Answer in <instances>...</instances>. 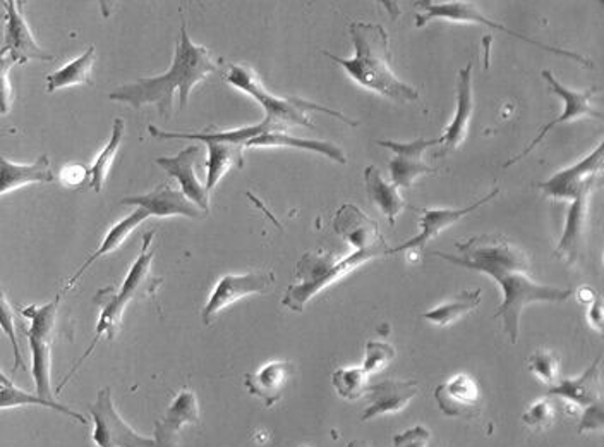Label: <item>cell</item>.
<instances>
[{
  "label": "cell",
  "mask_w": 604,
  "mask_h": 447,
  "mask_svg": "<svg viewBox=\"0 0 604 447\" xmlns=\"http://www.w3.org/2000/svg\"><path fill=\"white\" fill-rule=\"evenodd\" d=\"M461 254L437 251V257L490 275L500 284L503 301L494 313V321L502 319L505 334L512 345H517L520 333V315L532 303H562L571 296V289L543 286L529 275L531 263L526 251L502 234H482L455 245Z\"/></svg>",
  "instance_id": "6da1fadb"
},
{
  "label": "cell",
  "mask_w": 604,
  "mask_h": 447,
  "mask_svg": "<svg viewBox=\"0 0 604 447\" xmlns=\"http://www.w3.org/2000/svg\"><path fill=\"white\" fill-rule=\"evenodd\" d=\"M217 70V64L210 58L209 49L194 46L189 38L188 26L183 23L171 70L162 76L139 78L115 88L111 100L129 103L133 109L156 105L159 114L168 120L174 114V94H179V108L183 111L188 105L192 88Z\"/></svg>",
  "instance_id": "7a4b0ae2"
},
{
  "label": "cell",
  "mask_w": 604,
  "mask_h": 447,
  "mask_svg": "<svg viewBox=\"0 0 604 447\" xmlns=\"http://www.w3.org/2000/svg\"><path fill=\"white\" fill-rule=\"evenodd\" d=\"M355 54L351 59L328 54L348 71L349 76L361 87L368 88L395 103H411L419 100V91L402 82L392 67L390 38L383 26L375 23H351L349 26Z\"/></svg>",
  "instance_id": "3957f363"
},
{
  "label": "cell",
  "mask_w": 604,
  "mask_h": 447,
  "mask_svg": "<svg viewBox=\"0 0 604 447\" xmlns=\"http://www.w3.org/2000/svg\"><path fill=\"white\" fill-rule=\"evenodd\" d=\"M153 238H155V231L144 234L143 247L139 251L138 259L133 263V268L127 272L126 280H124L121 289H117L115 286L105 287V289H102V291L97 293V296H95L93 303L100 310L97 333H95L93 340H91V345L88 346L83 357L74 363L70 374L59 384L58 394L61 393L62 387L66 386L67 381L76 374V370L90 358V355L99 346L102 337L106 336L109 340L115 339L121 322H123L124 310L139 296H155L162 280L151 274V262H153V257H155V251L151 250Z\"/></svg>",
  "instance_id": "277c9868"
},
{
  "label": "cell",
  "mask_w": 604,
  "mask_h": 447,
  "mask_svg": "<svg viewBox=\"0 0 604 447\" xmlns=\"http://www.w3.org/2000/svg\"><path fill=\"white\" fill-rule=\"evenodd\" d=\"M225 82L253 97L265 109V121L260 123L265 129V135L266 133H286L290 126L315 127V124L311 123L307 117V112L313 111L334 115L337 120L348 123L349 126H357V121L349 120L348 115H343L342 112L331 111V109L323 108L310 100L298 99V97H287V99L275 97L265 90L257 74L250 66L230 64L229 71L225 74Z\"/></svg>",
  "instance_id": "5b68a950"
},
{
  "label": "cell",
  "mask_w": 604,
  "mask_h": 447,
  "mask_svg": "<svg viewBox=\"0 0 604 447\" xmlns=\"http://www.w3.org/2000/svg\"><path fill=\"white\" fill-rule=\"evenodd\" d=\"M378 257L383 254L378 251H354L348 259H337L331 251H307L298 262L295 268L298 283L287 289L282 300L284 307L292 312H302L323 289H327L331 284Z\"/></svg>",
  "instance_id": "8992f818"
},
{
  "label": "cell",
  "mask_w": 604,
  "mask_h": 447,
  "mask_svg": "<svg viewBox=\"0 0 604 447\" xmlns=\"http://www.w3.org/2000/svg\"><path fill=\"white\" fill-rule=\"evenodd\" d=\"M59 305L61 296H55V300L50 303L32 305L23 308V315L32 321L26 336L32 348V374H34L37 396L47 401H55L52 394V345L58 337Z\"/></svg>",
  "instance_id": "52a82bcc"
},
{
  "label": "cell",
  "mask_w": 604,
  "mask_h": 447,
  "mask_svg": "<svg viewBox=\"0 0 604 447\" xmlns=\"http://www.w3.org/2000/svg\"><path fill=\"white\" fill-rule=\"evenodd\" d=\"M416 8H419V13L416 14L417 28H423V26L428 25L431 20L476 23V25H485L488 26V28L500 29L503 34L511 35V37L517 38V40L527 41V44H531V46L538 47V49L546 50V52H552V54L559 55V58H568L571 59V61H577L584 67H592V62L589 61V59L582 58V55L576 54V52L546 46V44L532 40V38L526 37V35L519 34V32H515V29L508 28V26H503L500 25V23L488 20V17L482 14L481 9L476 8L473 2H462V0H453V2L423 0V2H416Z\"/></svg>",
  "instance_id": "ba28073f"
},
{
  "label": "cell",
  "mask_w": 604,
  "mask_h": 447,
  "mask_svg": "<svg viewBox=\"0 0 604 447\" xmlns=\"http://www.w3.org/2000/svg\"><path fill=\"white\" fill-rule=\"evenodd\" d=\"M90 413L95 423L91 439L97 447H156L155 439L141 437L118 417L111 387L100 389L93 405H90Z\"/></svg>",
  "instance_id": "9c48e42d"
},
{
  "label": "cell",
  "mask_w": 604,
  "mask_h": 447,
  "mask_svg": "<svg viewBox=\"0 0 604 447\" xmlns=\"http://www.w3.org/2000/svg\"><path fill=\"white\" fill-rule=\"evenodd\" d=\"M543 78L546 79L548 87L552 94L558 95L559 99L564 100V114L558 115L555 121L548 123L543 126V129L539 132L534 140L524 148L519 156H515L511 161L505 162L503 167H511V165L517 164V162L526 159L529 153L538 147L541 141L546 138L548 133L552 132L553 127L558 126V124L568 123V121L580 120V117H594V120H603V114L596 111L594 108V97L597 95L596 88H591V90L576 91L570 90V88L564 87L558 79L555 78V74L552 71H543Z\"/></svg>",
  "instance_id": "30bf717a"
},
{
  "label": "cell",
  "mask_w": 604,
  "mask_h": 447,
  "mask_svg": "<svg viewBox=\"0 0 604 447\" xmlns=\"http://www.w3.org/2000/svg\"><path fill=\"white\" fill-rule=\"evenodd\" d=\"M274 284L275 274L272 271L224 275L213 289L209 303L204 305L203 312H201L203 324L212 325L225 308H229L230 305L242 300L246 296L265 295V293L272 291Z\"/></svg>",
  "instance_id": "8fae6325"
},
{
  "label": "cell",
  "mask_w": 604,
  "mask_h": 447,
  "mask_svg": "<svg viewBox=\"0 0 604 447\" xmlns=\"http://www.w3.org/2000/svg\"><path fill=\"white\" fill-rule=\"evenodd\" d=\"M376 144L395 153V157L390 161V165H388L392 185L397 188L411 189L417 177L423 176V174L437 173V169L429 167L423 161V153L426 152V148L443 145V136L431 138V140L417 138V140L408 141V144H399V141L392 140H378Z\"/></svg>",
  "instance_id": "7c38bea8"
},
{
  "label": "cell",
  "mask_w": 604,
  "mask_h": 447,
  "mask_svg": "<svg viewBox=\"0 0 604 447\" xmlns=\"http://www.w3.org/2000/svg\"><path fill=\"white\" fill-rule=\"evenodd\" d=\"M334 229L340 238L352 245L355 251H378L383 257H390V248L380 233V227L364 214L360 207L352 203L340 207L334 219Z\"/></svg>",
  "instance_id": "4fadbf2b"
},
{
  "label": "cell",
  "mask_w": 604,
  "mask_h": 447,
  "mask_svg": "<svg viewBox=\"0 0 604 447\" xmlns=\"http://www.w3.org/2000/svg\"><path fill=\"white\" fill-rule=\"evenodd\" d=\"M603 150L604 144L597 145L596 150L584 157L579 164L559 171L548 181H541L536 188L553 200H576L589 183L597 179L603 167Z\"/></svg>",
  "instance_id": "5bb4252c"
},
{
  "label": "cell",
  "mask_w": 604,
  "mask_h": 447,
  "mask_svg": "<svg viewBox=\"0 0 604 447\" xmlns=\"http://www.w3.org/2000/svg\"><path fill=\"white\" fill-rule=\"evenodd\" d=\"M441 413L450 419H478L482 410V393L470 375L458 374L435 389Z\"/></svg>",
  "instance_id": "9a60e30c"
},
{
  "label": "cell",
  "mask_w": 604,
  "mask_h": 447,
  "mask_svg": "<svg viewBox=\"0 0 604 447\" xmlns=\"http://www.w3.org/2000/svg\"><path fill=\"white\" fill-rule=\"evenodd\" d=\"M201 156L200 145H191V147L180 150L177 156L159 157L156 165L164 169L168 176L179 181L180 191L189 198V200L209 214L210 212V194L206 191L201 181L194 173V165Z\"/></svg>",
  "instance_id": "2e32d148"
},
{
  "label": "cell",
  "mask_w": 604,
  "mask_h": 447,
  "mask_svg": "<svg viewBox=\"0 0 604 447\" xmlns=\"http://www.w3.org/2000/svg\"><path fill=\"white\" fill-rule=\"evenodd\" d=\"M21 2L8 0L5 8L4 47L11 52L17 64H28L29 61H53V55L38 46L37 40L21 13Z\"/></svg>",
  "instance_id": "e0dca14e"
},
{
  "label": "cell",
  "mask_w": 604,
  "mask_h": 447,
  "mask_svg": "<svg viewBox=\"0 0 604 447\" xmlns=\"http://www.w3.org/2000/svg\"><path fill=\"white\" fill-rule=\"evenodd\" d=\"M594 185H596V181L589 183L580 191L579 197L571 200L567 222H565L564 236L559 239L558 247L555 250L556 259L562 260L567 265H576L582 250H584L586 233H588L589 197H591Z\"/></svg>",
  "instance_id": "ac0fdd59"
},
{
  "label": "cell",
  "mask_w": 604,
  "mask_h": 447,
  "mask_svg": "<svg viewBox=\"0 0 604 447\" xmlns=\"http://www.w3.org/2000/svg\"><path fill=\"white\" fill-rule=\"evenodd\" d=\"M123 206H136L147 210L148 215L155 218H171V215H183L189 219H203L206 212L198 209L188 197L179 189L171 188L168 185L156 186L147 195L127 197L121 201Z\"/></svg>",
  "instance_id": "d6986e66"
},
{
  "label": "cell",
  "mask_w": 604,
  "mask_h": 447,
  "mask_svg": "<svg viewBox=\"0 0 604 447\" xmlns=\"http://www.w3.org/2000/svg\"><path fill=\"white\" fill-rule=\"evenodd\" d=\"M200 425L197 394L183 389L171 402L164 419L155 423L156 447H179V434L186 425Z\"/></svg>",
  "instance_id": "ffe728a7"
},
{
  "label": "cell",
  "mask_w": 604,
  "mask_h": 447,
  "mask_svg": "<svg viewBox=\"0 0 604 447\" xmlns=\"http://www.w3.org/2000/svg\"><path fill=\"white\" fill-rule=\"evenodd\" d=\"M500 189L496 188L487 197L481 198V200L476 201L473 206L466 207V209H428L420 210L423 215L419 219L420 233L417 234L416 238L408 239L404 245L397 248H390V254L401 253L405 250H414V248L425 247L426 243L431 241V239L437 238L441 231H445L446 227L453 226L455 222L461 221V219L469 215L474 210H478L479 207L487 206L488 201L493 200V198L499 197Z\"/></svg>",
  "instance_id": "44dd1931"
},
{
  "label": "cell",
  "mask_w": 604,
  "mask_h": 447,
  "mask_svg": "<svg viewBox=\"0 0 604 447\" xmlns=\"http://www.w3.org/2000/svg\"><path fill=\"white\" fill-rule=\"evenodd\" d=\"M474 97H473V62L467 67L458 71L457 82V112L450 126L443 133V145L437 157L443 159L449 153L455 152L467 135H469V123L473 117Z\"/></svg>",
  "instance_id": "7402d4cb"
},
{
  "label": "cell",
  "mask_w": 604,
  "mask_h": 447,
  "mask_svg": "<svg viewBox=\"0 0 604 447\" xmlns=\"http://www.w3.org/2000/svg\"><path fill=\"white\" fill-rule=\"evenodd\" d=\"M417 390L419 384L416 381H383L373 384L368 389L369 405L361 420L368 422L381 414L399 413L416 398Z\"/></svg>",
  "instance_id": "603a6c76"
},
{
  "label": "cell",
  "mask_w": 604,
  "mask_h": 447,
  "mask_svg": "<svg viewBox=\"0 0 604 447\" xmlns=\"http://www.w3.org/2000/svg\"><path fill=\"white\" fill-rule=\"evenodd\" d=\"M295 374V367L290 361H272L254 374L244 375L246 389L272 408L282 399L284 389L290 377Z\"/></svg>",
  "instance_id": "cb8c5ba5"
},
{
  "label": "cell",
  "mask_w": 604,
  "mask_h": 447,
  "mask_svg": "<svg viewBox=\"0 0 604 447\" xmlns=\"http://www.w3.org/2000/svg\"><path fill=\"white\" fill-rule=\"evenodd\" d=\"M601 357L592 361L584 374L577 378H562L555 387L548 390L552 396L567 399L571 405L588 410V408L600 405L603 398V389H601Z\"/></svg>",
  "instance_id": "d4e9b609"
},
{
  "label": "cell",
  "mask_w": 604,
  "mask_h": 447,
  "mask_svg": "<svg viewBox=\"0 0 604 447\" xmlns=\"http://www.w3.org/2000/svg\"><path fill=\"white\" fill-rule=\"evenodd\" d=\"M52 167L49 157L41 156L35 164L21 165L0 157V197L11 194L14 189L35 183H52Z\"/></svg>",
  "instance_id": "484cf974"
},
{
  "label": "cell",
  "mask_w": 604,
  "mask_h": 447,
  "mask_svg": "<svg viewBox=\"0 0 604 447\" xmlns=\"http://www.w3.org/2000/svg\"><path fill=\"white\" fill-rule=\"evenodd\" d=\"M148 218H150V215H148L147 210L138 207L131 215H127L126 219L117 222V224L109 231V234H106L102 245L97 248V251L91 253L90 257L86 259V262L83 263L81 268H79V271L71 277L64 291L73 289V287L79 283V280H81L83 274H85V272L88 271V269H90L97 260L102 259L105 254L112 253V251L118 250V248L123 247V243L126 241L127 236H129V234H131L133 231L141 224V222L147 221Z\"/></svg>",
  "instance_id": "4316f807"
},
{
  "label": "cell",
  "mask_w": 604,
  "mask_h": 447,
  "mask_svg": "<svg viewBox=\"0 0 604 447\" xmlns=\"http://www.w3.org/2000/svg\"><path fill=\"white\" fill-rule=\"evenodd\" d=\"M364 183H366V191H368V197L372 198L373 203L387 215L390 224L395 226L397 218L405 207V201L402 200L399 188L390 185L375 165H368L364 169Z\"/></svg>",
  "instance_id": "83f0119b"
},
{
  "label": "cell",
  "mask_w": 604,
  "mask_h": 447,
  "mask_svg": "<svg viewBox=\"0 0 604 447\" xmlns=\"http://www.w3.org/2000/svg\"><path fill=\"white\" fill-rule=\"evenodd\" d=\"M256 147L298 148V150H307V152L328 157L330 161L339 162V164H348V157L342 152V148L337 147V145L330 144V141L302 140V138L290 136L289 133H266V135L257 136L246 145V148Z\"/></svg>",
  "instance_id": "f1b7e54d"
},
{
  "label": "cell",
  "mask_w": 604,
  "mask_h": 447,
  "mask_svg": "<svg viewBox=\"0 0 604 447\" xmlns=\"http://www.w3.org/2000/svg\"><path fill=\"white\" fill-rule=\"evenodd\" d=\"M209 147V162H206V191H212L221 183L222 177L232 167L244 165V147L241 145L225 144V141H204Z\"/></svg>",
  "instance_id": "f546056e"
},
{
  "label": "cell",
  "mask_w": 604,
  "mask_h": 447,
  "mask_svg": "<svg viewBox=\"0 0 604 447\" xmlns=\"http://www.w3.org/2000/svg\"><path fill=\"white\" fill-rule=\"evenodd\" d=\"M95 50H97L95 46H91L81 58L74 59L67 66L49 74L47 76V91L53 94V91L61 90V88L91 85L93 83L91 71H93L95 58H97Z\"/></svg>",
  "instance_id": "4dcf8cb0"
},
{
  "label": "cell",
  "mask_w": 604,
  "mask_h": 447,
  "mask_svg": "<svg viewBox=\"0 0 604 447\" xmlns=\"http://www.w3.org/2000/svg\"><path fill=\"white\" fill-rule=\"evenodd\" d=\"M20 407L49 408V410H55L59 411V413L67 414V417L76 420V422L83 423V425L88 423L81 413L64 407L61 402L47 401V399H41L37 394L25 393V390L17 389V387L14 386H0V410Z\"/></svg>",
  "instance_id": "1f68e13d"
},
{
  "label": "cell",
  "mask_w": 604,
  "mask_h": 447,
  "mask_svg": "<svg viewBox=\"0 0 604 447\" xmlns=\"http://www.w3.org/2000/svg\"><path fill=\"white\" fill-rule=\"evenodd\" d=\"M481 289L461 293V295L455 296V300L423 313V319L433 322V324L440 325V327H446V325L458 321L462 315L469 313L474 308H478L481 305Z\"/></svg>",
  "instance_id": "d6a6232c"
},
{
  "label": "cell",
  "mask_w": 604,
  "mask_h": 447,
  "mask_svg": "<svg viewBox=\"0 0 604 447\" xmlns=\"http://www.w3.org/2000/svg\"><path fill=\"white\" fill-rule=\"evenodd\" d=\"M124 133H126V123L124 120H115L114 127H112L111 141L106 145L105 150L97 157V161L91 165L90 171V186L100 194L105 185L106 173L117 156L118 147L123 144Z\"/></svg>",
  "instance_id": "836d02e7"
},
{
  "label": "cell",
  "mask_w": 604,
  "mask_h": 447,
  "mask_svg": "<svg viewBox=\"0 0 604 447\" xmlns=\"http://www.w3.org/2000/svg\"><path fill=\"white\" fill-rule=\"evenodd\" d=\"M369 375L364 372L363 367H352V369H339L331 374V384L336 387L340 398L354 399L363 398L364 394H368Z\"/></svg>",
  "instance_id": "e575fe53"
},
{
  "label": "cell",
  "mask_w": 604,
  "mask_h": 447,
  "mask_svg": "<svg viewBox=\"0 0 604 447\" xmlns=\"http://www.w3.org/2000/svg\"><path fill=\"white\" fill-rule=\"evenodd\" d=\"M527 367L546 386L555 387L562 381V377H559V358L553 351L538 349L527 360Z\"/></svg>",
  "instance_id": "d590c367"
},
{
  "label": "cell",
  "mask_w": 604,
  "mask_h": 447,
  "mask_svg": "<svg viewBox=\"0 0 604 447\" xmlns=\"http://www.w3.org/2000/svg\"><path fill=\"white\" fill-rule=\"evenodd\" d=\"M0 328L4 331L5 336L11 340V346H13L14 372L20 369H25V360H23L20 343H17L16 312H14L13 305L9 301L8 295H5L2 287H0Z\"/></svg>",
  "instance_id": "8d00e7d4"
},
{
  "label": "cell",
  "mask_w": 604,
  "mask_h": 447,
  "mask_svg": "<svg viewBox=\"0 0 604 447\" xmlns=\"http://www.w3.org/2000/svg\"><path fill=\"white\" fill-rule=\"evenodd\" d=\"M395 358V348L381 343V340H369L366 345V357H364L363 370L366 374H378L381 370L390 365V361Z\"/></svg>",
  "instance_id": "74e56055"
},
{
  "label": "cell",
  "mask_w": 604,
  "mask_h": 447,
  "mask_svg": "<svg viewBox=\"0 0 604 447\" xmlns=\"http://www.w3.org/2000/svg\"><path fill=\"white\" fill-rule=\"evenodd\" d=\"M524 425L536 432H543L552 427L555 422V407L550 399H539L534 405L527 408L523 414Z\"/></svg>",
  "instance_id": "f35d334b"
},
{
  "label": "cell",
  "mask_w": 604,
  "mask_h": 447,
  "mask_svg": "<svg viewBox=\"0 0 604 447\" xmlns=\"http://www.w3.org/2000/svg\"><path fill=\"white\" fill-rule=\"evenodd\" d=\"M17 64L16 59L11 55L5 47L0 49V115L8 114L13 105V87L9 82V73Z\"/></svg>",
  "instance_id": "ab89813d"
},
{
  "label": "cell",
  "mask_w": 604,
  "mask_h": 447,
  "mask_svg": "<svg viewBox=\"0 0 604 447\" xmlns=\"http://www.w3.org/2000/svg\"><path fill=\"white\" fill-rule=\"evenodd\" d=\"M431 439V432L423 425L408 429V431L397 434L393 437V446L395 447H428Z\"/></svg>",
  "instance_id": "60d3db41"
},
{
  "label": "cell",
  "mask_w": 604,
  "mask_h": 447,
  "mask_svg": "<svg viewBox=\"0 0 604 447\" xmlns=\"http://www.w3.org/2000/svg\"><path fill=\"white\" fill-rule=\"evenodd\" d=\"M604 429V411L603 402L600 405H594V407L588 408L582 413V419H580L579 432L580 435L588 434V432L603 431Z\"/></svg>",
  "instance_id": "b9f144b4"
},
{
  "label": "cell",
  "mask_w": 604,
  "mask_h": 447,
  "mask_svg": "<svg viewBox=\"0 0 604 447\" xmlns=\"http://www.w3.org/2000/svg\"><path fill=\"white\" fill-rule=\"evenodd\" d=\"M88 174L83 165H67L61 171V181L67 186H79Z\"/></svg>",
  "instance_id": "7bdbcfd3"
},
{
  "label": "cell",
  "mask_w": 604,
  "mask_h": 447,
  "mask_svg": "<svg viewBox=\"0 0 604 447\" xmlns=\"http://www.w3.org/2000/svg\"><path fill=\"white\" fill-rule=\"evenodd\" d=\"M589 322H591L597 331L603 328V303H601L600 296H597L596 300L592 301L591 308H589Z\"/></svg>",
  "instance_id": "ee69618b"
},
{
  "label": "cell",
  "mask_w": 604,
  "mask_h": 447,
  "mask_svg": "<svg viewBox=\"0 0 604 447\" xmlns=\"http://www.w3.org/2000/svg\"><path fill=\"white\" fill-rule=\"evenodd\" d=\"M597 296H594V293L591 291V289H588V287H586V289H580L579 291V300L582 301V303H589L591 305L592 301L596 300Z\"/></svg>",
  "instance_id": "f6af8a7d"
},
{
  "label": "cell",
  "mask_w": 604,
  "mask_h": 447,
  "mask_svg": "<svg viewBox=\"0 0 604 447\" xmlns=\"http://www.w3.org/2000/svg\"><path fill=\"white\" fill-rule=\"evenodd\" d=\"M0 386H14L13 381L0 370Z\"/></svg>",
  "instance_id": "bcb514c9"
},
{
  "label": "cell",
  "mask_w": 604,
  "mask_h": 447,
  "mask_svg": "<svg viewBox=\"0 0 604 447\" xmlns=\"http://www.w3.org/2000/svg\"><path fill=\"white\" fill-rule=\"evenodd\" d=\"M348 447H372L368 443H364V440H352V443L348 444Z\"/></svg>",
  "instance_id": "7dc6e473"
},
{
  "label": "cell",
  "mask_w": 604,
  "mask_h": 447,
  "mask_svg": "<svg viewBox=\"0 0 604 447\" xmlns=\"http://www.w3.org/2000/svg\"><path fill=\"white\" fill-rule=\"evenodd\" d=\"M302 447H306V446H302Z\"/></svg>",
  "instance_id": "c3c4849f"
}]
</instances>
